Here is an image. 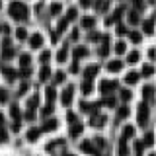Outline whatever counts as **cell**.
<instances>
[{
  "label": "cell",
  "mask_w": 156,
  "mask_h": 156,
  "mask_svg": "<svg viewBox=\"0 0 156 156\" xmlns=\"http://www.w3.org/2000/svg\"><path fill=\"white\" fill-rule=\"evenodd\" d=\"M49 58H51V53H49V51H43V53H41V57H39V61H41L43 65H47Z\"/></svg>",
  "instance_id": "43"
},
{
  "label": "cell",
  "mask_w": 156,
  "mask_h": 156,
  "mask_svg": "<svg viewBox=\"0 0 156 156\" xmlns=\"http://www.w3.org/2000/svg\"><path fill=\"white\" fill-rule=\"evenodd\" d=\"M12 129H14V131H20V121H14V125H12Z\"/></svg>",
  "instance_id": "61"
},
{
  "label": "cell",
  "mask_w": 156,
  "mask_h": 156,
  "mask_svg": "<svg viewBox=\"0 0 156 156\" xmlns=\"http://www.w3.org/2000/svg\"><path fill=\"white\" fill-rule=\"evenodd\" d=\"M66 119H68V123H76V121H78V117H76V113H72V111H70V113L66 115Z\"/></svg>",
  "instance_id": "54"
},
{
  "label": "cell",
  "mask_w": 156,
  "mask_h": 156,
  "mask_svg": "<svg viewBox=\"0 0 156 156\" xmlns=\"http://www.w3.org/2000/svg\"><path fill=\"white\" fill-rule=\"evenodd\" d=\"M115 88H117V82H115V80H104V82L100 84V92L107 96V94H111Z\"/></svg>",
  "instance_id": "3"
},
{
  "label": "cell",
  "mask_w": 156,
  "mask_h": 156,
  "mask_svg": "<svg viewBox=\"0 0 156 156\" xmlns=\"http://www.w3.org/2000/svg\"><path fill=\"white\" fill-rule=\"evenodd\" d=\"M80 150H84V152H88V154H92V156H100V154H101L100 150H98L96 146H94V144L90 143V140H84V143L80 144Z\"/></svg>",
  "instance_id": "5"
},
{
  "label": "cell",
  "mask_w": 156,
  "mask_h": 156,
  "mask_svg": "<svg viewBox=\"0 0 156 156\" xmlns=\"http://www.w3.org/2000/svg\"><path fill=\"white\" fill-rule=\"evenodd\" d=\"M45 98H47V101H49V104H53V101H55V98H57V90L49 86L47 90H45Z\"/></svg>",
  "instance_id": "18"
},
{
  "label": "cell",
  "mask_w": 156,
  "mask_h": 156,
  "mask_svg": "<svg viewBox=\"0 0 156 156\" xmlns=\"http://www.w3.org/2000/svg\"><path fill=\"white\" fill-rule=\"evenodd\" d=\"M29 62H31V57H29V55H22V57H20V66H22V68H27Z\"/></svg>",
  "instance_id": "29"
},
{
  "label": "cell",
  "mask_w": 156,
  "mask_h": 156,
  "mask_svg": "<svg viewBox=\"0 0 156 156\" xmlns=\"http://www.w3.org/2000/svg\"><path fill=\"white\" fill-rule=\"evenodd\" d=\"M117 33H119V35H127V33H129V29H127L123 23H119V26H117Z\"/></svg>",
  "instance_id": "49"
},
{
  "label": "cell",
  "mask_w": 156,
  "mask_h": 156,
  "mask_svg": "<svg viewBox=\"0 0 156 156\" xmlns=\"http://www.w3.org/2000/svg\"><path fill=\"white\" fill-rule=\"evenodd\" d=\"M152 143H154V135H152V133H146V135H144V140H143V144H144V146H150Z\"/></svg>",
  "instance_id": "40"
},
{
  "label": "cell",
  "mask_w": 156,
  "mask_h": 156,
  "mask_svg": "<svg viewBox=\"0 0 156 156\" xmlns=\"http://www.w3.org/2000/svg\"><path fill=\"white\" fill-rule=\"evenodd\" d=\"M143 31H144V33H148V35H152V31H154V23H152V20H146V22H143Z\"/></svg>",
  "instance_id": "22"
},
{
  "label": "cell",
  "mask_w": 156,
  "mask_h": 156,
  "mask_svg": "<svg viewBox=\"0 0 156 156\" xmlns=\"http://www.w3.org/2000/svg\"><path fill=\"white\" fill-rule=\"evenodd\" d=\"M152 96H154V88L152 86H144L143 88V98H144V100H150Z\"/></svg>",
  "instance_id": "24"
},
{
  "label": "cell",
  "mask_w": 156,
  "mask_h": 156,
  "mask_svg": "<svg viewBox=\"0 0 156 156\" xmlns=\"http://www.w3.org/2000/svg\"><path fill=\"white\" fill-rule=\"evenodd\" d=\"M131 98H133V92H131L129 88H123V90H121V100H123V101H129Z\"/></svg>",
  "instance_id": "30"
},
{
  "label": "cell",
  "mask_w": 156,
  "mask_h": 156,
  "mask_svg": "<svg viewBox=\"0 0 156 156\" xmlns=\"http://www.w3.org/2000/svg\"><path fill=\"white\" fill-rule=\"evenodd\" d=\"M117 117H119V119H125V117H129V105H121L119 111H117Z\"/></svg>",
  "instance_id": "27"
},
{
  "label": "cell",
  "mask_w": 156,
  "mask_h": 156,
  "mask_svg": "<svg viewBox=\"0 0 156 156\" xmlns=\"http://www.w3.org/2000/svg\"><path fill=\"white\" fill-rule=\"evenodd\" d=\"M57 119H47L45 123H43V127H41V131H55L57 129Z\"/></svg>",
  "instance_id": "17"
},
{
  "label": "cell",
  "mask_w": 156,
  "mask_h": 156,
  "mask_svg": "<svg viewBox=\"0 0 156 156\" xmlns=\"http://www.w3.org/2000/svg\"><path fill=\"white\" fill-rule=\"evenodd\" d=\"M98 72H100V66H98V65L86 66V68H84V78H86V80H92V78H94Z\"/></svg>",
  "instance_id": "7"
},
{
  "label": "cell",
  "mask_w": 156,
  "mask_h": 156,
  "mask_svg": "<svg viewBox=\"0 0 156 156\" xmlns=\"http://www.w3.org/2000/svg\"><path fill=\"white\" fill-rule=\"evenodd\" d=\"M0 101H2V104L8 101V90L6 88H0Z\"/></svg>",
  "instance_id": "44"
},
{
  "label": "cell",
  "mask_w": 156,
  "mask_h": 156,
  "mask_svg": "<svg viewBox=\"0 0 156 156\" xmlns=\"http://www.w3.org/2000/svg\"><path fill=\"white\" fill-rule=\"evenodd\" d=\"M23 117H26V119H27V121H33V119H35V111H31V109H27V111H26V115H23Z\"/></svg>",
  "instance_id": "52"
},
{
  "label": "cell",
  "mask_w": 156,
  "mask_h": 156,
  "mask_svg": "<svg viewBox=\"0 0 156 156\" xmlns=\"http://www.w3.org/2000/svg\"><path fill=\"white\" fill-rule=\"evenodd\" d=\"M152 72H154V70H152V66H150V65H144V66H143V70H140L139 74H143V76H152Z\"/></svg>",
  "instance_id": "39"
},
{
  "label": "cell",
  "mask_w": 156,
  "mask_h": 156,
  "mask_svg": "<svg viewBox=\"0 0 156 156\" xmlns=\"http://www.w3.org/2000/svg\"><path fill=\"white\" fill-rule=\"evenodd\" d=\"M92 4V0H80V6H84V8H88Z\"/></svg>",
  "instance_id": "59"
},
{
  "label": "cell",
  "mask_w": 156,
  "mask_h": 156,
  "mask_svg": "<svg viewBox=\"0 0 156 156\" xmlns=\"http://www.w3.org/2000/svg\"><path fill=\"white\" fill-rule=\"evenodd\" d=\"M82 92H84V94H90L92 92V82L90 80H86L84 84H82Z\"/></svg>",
  "instance_id": "46"
},
{
  "label": "cell",
  "mask_w": 156,
  "mask_h": 156,
  "mask_svg": "<svg viewBox=\"0 0 156 156\" xmlns=\"http://www.w3.org/2000/svg\"><path fill=\"white\" fill-rule=\"evenodd\" d=\"M129 37L133 43H140V39H143V35H140L139 31H129Z\"/></svg>",
  "instance_id": "35"
},
{
  "label": "cell",
  "mask_w": 156,
  "mask_h": 156,
  "mask_svg": "<svg viewBox=\"0 0 156 156\" xmlns=\"http://www.w3.org/2000/svg\"><path fill=\"white\" fill-rule=\"evenodd\" d=\"M2 47H12V43H10V39H8V37L2 41Z\"/></svg>",
  "instance_id": "60"
},
{
  "label": "cell",
  "mask_w": 156,
  "mask_h": 156,
  "mask_svg": "<svg viewBox=\"0 0 156 156\" xmlns=\"http://www.w3.org/2000/svg\"><path fill=\"white\" fill-rule=\"evenodd\" d=\"M72 96H74V86H66L65 90H62V94H61V101H62V105H70Z\"/></svg>",
  "instance_id": "2"
},
{
  "label": "cell",
  "mask_w": 156,
  "mask_h": 156,
  "mask_svg": "<svg viewBox=\"0 0 156 156\" xmlns=\"http://www.w3.org/2000/svg\"><path fill=\"white\" fill-rule=\"evenodd\" d=\"M100 105H107V107H115V105H117V100H115L113 96H107V98H105L104 101H101Z\"/></svg>",
  "instance_id": "26"
},
{
  "label": "cell",
  "mask_w": 156,
  "mask_h": 156,
  "mask_svg": "<svg viewBox=\"0 0 156 156\" xmlns=\"http://www.w3.org/2000/svg\"><path fill=\"white\" fill-rule=\"evenodd\" d=\"M82 26H84L86 29H92L96 26V18H92V16H86V18H82Z\"/></svg>",
  "instance_id": "19"
},
{
  "label": "cell",
  "mask_w": 156,
  "mask_h": 156,
  "mask_svg": "<svg viewBox=\"0 0 156 156\" xmlns=\"http://www.w3.org/2000/svg\"><path fill=\"white\" fill-rule=\"evenodd\" d=\"M70 70H72V72L76 74V72H78V62H74V65H72V68H70Z\"/></svg>",
  "instance_id": "62"
},
{
  "label": "cell",
  "mask_w": 156,
  "mask_h": 156,
  "mask_svg": "<svg viewBox=\"0 0 156 156\" xmlns=\"http://www.w3.org/2000/svg\"><path fill=\"white\" fill-rule=\"evenodd\" d=\"M16 37H18V39H26V37H27L26 27H18V29H16Z\"/></svg>",
  "instance_id": "41"
},
{
  "label": "cell",
  "mask_w": 156,
  "mask_h": 156,
  "mask_svg": "<svg viewBox=\"0 0 156 156\" xmlns=\"http://www.w3.org/2000/svg\"><path fill=\"white\" fill-rule=\"evenodd\" d=\"M82 131H84V125L82 123H72V127H70V136H78V135H82Z\"/></svg>",
  "instance_id": "14"
},
{
  "label": "cell",
  "mask_w": 156,
  "mask_h": 156,
  "mask_svg": "<svg viewBox=\"0 0 156 156\" xmlns=\"http://www.w3.org/2000/svg\"><path fill=\"white\" fill-rule=\"evenodd\" d=\"M119 156H129V146L125 144V140L119 143Z\"/></svg>",
  "instance_id": "33"
},
{
  "label": "cell",
  "mask_w": 156,
  "mask_h": 156,
  "mask_svg": "<svg viewBox=\"0 0 156 156\" xmlns=\"http://www.w3.org/2000/svg\"><path fill=\"white\" fill-rule=\"evenodd\" d=\"M49 76H51V70H49V66L45 65V66L41 68V70H39V80H41V82H45Z\"/></svg>",
  "instance_id": "23"
},
{
  "label": "cell",
  "mask_w": 156,
  "mask_h": 156,
  "mask_svg": "<svg viewBox=\"0 0 156 156\" xmlns=\"http://www.w3.org/2000/svg\"><path fill=\"white\" fill-rule=\"evenodd\" d=\"M123 12H125V8H117L115 12L111 14V16H107V18H105V23H107V26H111V23H115L117 20H119L121 16H123Z\"/></svg>",
  "instance_id": "6"
},
{
  "label": "cell",
  "mask_w": 156,
  "mask_h": 156,
  "mask_svg": "<svg viewBox=\"0 0 156 156\" xmlns=\"http://www.w3.org/2000/svg\"><path fill=\"white\" fill-rule=\"evenodd\" d=\"M143 148H144V144H143V140H135V150H136V152H143Z\"/></svg>",
  "instance_id": "50"
},
{
  "label": "cell",
  "mask_w": 156,
  "mask_h": 156,
  "mask_svg": "<svg viewBox=\"0 0 156 156\" xmlns=\"http://www.w3.org/2000/svg\"><path fill=\"white\" fill-rule=\"evenodd\" d=\"M66 27H68V22H66V20H61V23H58V29H57V33H55V35H58V33H62Z\"/></svg>",
  "instance_id": "42"
},
{
  "label": "cell",
  "mask_w": 156,
  "mask_h": 156,
  "mask_svg": "<svg viewBox=\"0 0 156 156\" xmlns=\"http://www.w3.org/2000/svg\"><path fill=\"white\" fill-rule=\"evenodd\" d=\"M4 121H6V119H4V115L0 113V125H4Z\"/></svg>",
  "instance_id": "63"
},
{
  "label": "cell",
  "mask_w": 156,
  "mask_h": 156,
  "mask_svg": "<svg viewBox=\"0 0 156 156\" xmlns=\"http://www.w3.org/2000/svg\"><path fill=\"white\" fill-rule=\"evenodd\" d=\"M14 55H16V53H14L12 47H2V58H4V61H10V58H14Z\"/></svg>",
  "instance_id": "20"
},
{
  "label": "cell",
  "mask_w": 156,
  "mask_h": 156,
  "mask_svg": "<svg viewBox=\"0 0 156 156\" xmlns=\"http://www.w3.org/2000/svg\"><path fill=\"white\" fill-rule=\"evenodd\" d=\"M0 10H2V0H0Z\"/></svg>",
  "instance_id": "64"
},
{
  "label": "cell",
  "mask_w": 156,
  "mask_h": 156,
  "mask_svg": "<svg viewBox=\"0 0 156 156\" xmlns=\"http://www.w3.org/2000/svg\"><path fill=\"white\" fill-rule=\"evenodd\" d=\"M53 80H55V82H57V84H61V82H65V72H61V70H58V72H57V74H55V76H53Z\"/></svg>",
  "instance_id": "45"
},
{
  "label": "cell",
  "mask_w": 156,
  "mask_h": 156,
  "mask_svg": "<svg viewBox=\"0 0 156 156\" xmlns=\"http://www.w3.org/2000/svg\"><path fill=\"white\" fill-rule=\"evenodd\" d=\"M76 16H78L76 8H68V12H66V16H65V20H66V22H72V20H76Z\"/></svg>",
  "instance_id": "28"
},
{
  "label": "cell",
  "mask_w": 156,
  "mask_h": 156,
  "mask_svg": "<svg viewBox=\"0 0 156 156\" xmlns=\"http://www.w3.org/2000/svg\"><path fill=\"white\" fill-rule=\"evenodd\" d=\"M61 4H51V14L53 16H57V14H61Z\"/></svg>",
  "instance_id": "47"
},
{
  "label": "cell",
  "mask_w": 156,
  "mask_h": 156,
  "mask_svg": "<svg viewBox=\"0 0 156 156\" xmlns=\"http://www.w3.org/2000/svg\"><path fill=\"white\" fill-rule=\"evenodd\" d=\"M88 55V49L82 45V47H76L74 49V61H80V58H84Z\"/></svg>",
  "instance_id": "16"
},
{
  "label": "cell",
  "mask_w": 156,
  "mask_h": 156,
  "mask_svg": "<svg viewBox=\"0 0 156 156\" xmlns=\"http://www.w3.org/2000/svg\"><path fill=\"white\" fill-rule=\"evenodd\" d=\"M37 105H39V96H37V94H33V96L27 100V107H29L31 111H35V107H37Z\"/></svg>",
  "instance_id": "21"
},
{
  "label": "cell",
  "mask_w": 156,
  "mask_h": 156,
  "mask_svg": "<svg viewBox=\"0 0 156 156\" xmlns=\"http://www.w3.org/2000/svg\"><path fill=\"white\" fill-rule=\"evenodd\" d=\"M101 39H104V43H101V47H100V55L107 57V55H109V39H107V35H104Z\"/></svg>",
  "instance_id": "13"
},
{
  "label": "cell",
  "mask_w": 156,
  "mask_h": 156,
  "mask_svg": "<svg viewBox=\"0 0 156 156\" xmlns=\"http://www.w3.org/2000/svg\"><path fill=\"white\" fill-rule=\"evenodd\" d=\"M131 2H133V6L136 10H143V6H144V0H131Z\"/></svg>",
  "instance_id": "51"
},
{
  "label": "cell",
  "mask_w": 156,
  "mask_h": 156,
  "mask_svg": "<svg viewBox=\"0 0 156 156\" xmlns=\"http://www.w3.org/2000/svg\"><path fill=\"white\" fill-rule=\"evenodd\" d=\"M101 37H104V35H100L98 31H96V33H94V31L90 33V39H92V41H96V39H101Z\"/></svg>",
  "instance_id": "57"
},
{
  "label": "cell",
  "mask_w": 156,
  "mask_h": 156,
  "mask_svg": "<svg viewBox=\"0 0 156 156\" xmlns=\"http://www.w3.org/2000/svg\"><path fill=\"white\" fill-rule=\"evenodd\" d=\"M66 53H68V49H66V45H65V49H61V51H58V55H57V61H58V62H65V58H66Z\"/></svg>",
  "instance_id": "37"
},
{
  "label": "cell",
  "mask_w": 156,
  "mask_h": 156,
  "mask_svg": "<svg viewBox=\"0 0 156 156\" xmlns=\"http://www.w3.org/2000/svg\"><path fill=\"white\" fill-rule=\"evenodd\" d=\"M148 121V104H140L139 105V125H146Z\"/></svg>",
  "instance_id": "4"
},
{
  "label": "cell",
  "mask_w": 156,
  "mask_h": 156,
  "mask_svg": "<svg viewBox=\"0 0 156 156\" xmlns=\"http://www.w3.org/2000/svg\"><path fill=\"white\" fill-rule=\"evenodd\" d=\"M2 74L6 76L10 82H14L18 78V70H14V68H10V66H2Z\"/></svg>",
  "instance_id": "8"
},
{
  "label": "cell",
  "mask_w": 156,
  "mask_h": 156,
  "mask_svg": "<svg viewBox=\"0 0 156 156\" xmlns=\"http://www.w3.org/2000/svg\"><path fill=\"white\" fill-rule=\"evenodd\" d=\"M29 74H31V70H29V66H27V68H20V72H18V76H22V78H27Z\"/></svg>",
  "instance_id": "48"
},
{
  "label": "cell",
  "mask_w": 156,
  "mask_h": 156,
  "mask_svg": "<svg viewBox=\"0 0 156 156\" xmlns=\"http://www.w3.org/2000/svg\"><path fill=\"white\" fill-rule=\"evenodd\" d=\"M6 140H8V133L0 129V143H6Z\"/></svg>",
  "instance_id": "56"
},
{
  "label": "cell",
  "mask_w": 156,
  "mask_h": 156,
  "mask_svg": "<svg viewBox=\"0 0 156 156\" xmlns=\"http://www.w3.org/2000/svg\"><path fill=\"white\" fill-rule=\"evenodd\" d=\"M121 66H123L121 61H109V62H107V70H109V72H119Z\"/></svg>",
  "instance_id": "15"
},
{
  "label": "cell",
  "mask_w": 156,
  "mask_h": 156,
  "mask_svg": "<svg viewBox=\"0 0 156 156\" xmlns=\"http://www.w3.org/2000/svg\"><path fill=\"white\" fill-rule=\"evenodd\" d=\"M29 45H31L33 49H39V47L43 45V37L39 35V33H35V35H31V37H29Z\"/></svg>",
  "instance_id": "11"
},
{
  "label": "cell",
  "mask_w": 156,
  "mask_h": 156,
  "mask_svg": "<svg viewBox=\"0 0 156 156\" xmlns=\"http://www.w3.org/2000/svg\"><path fill=\"white\" fill-rule=\"evenodd\" d=\"M139 78H140V74L136 70H131V72H127L125 74V82L127 84H136L139 82Z\"/></svg>",
  "instance_id": "9"
},
{
  "label": "cell",
  "mask_w": 156,
  "mask_h": 156,
  "mask_svg": "<svg viewBox=\"0 0 156 156\" xmlns=\"http://www.w3.org/2000/svg\"><path fill=\"white\" fill-rule=\"evenodd\" d=\"M92 144H94V146H96V148H98V150H100V148H104V146H105V140H104V139H101V136H96V139H94V140H92Z\"/></svg>",
  "instance_id": "34"
},
{
  "label": "cell",
  "mask_w": 156,
  "mask_h": 156,
  "mask_svg": "<svg viewBox=\"0 0 156 156\" xmlns=\"http://www.w3.org/2000/svg\"><path fill=\"white\" fill-rule=\"evenodd\" d=\"M39 133H41V129H29L27 131V140H35L39 136Z\"/></svg>",
  "instance_id": "32"
},
{
  "label": "cell",
  "mask_w": 156,
  "mask_h": 156,
  "mask_svg": "<svg viewBox=\"0 0 156 156\" xmlns=\"http://www.w3.org/2000/svg\"><path fill=\"white\" fill-rule=\"evenodd\" d=\"M10 16H12L14 20H18V22L26 20V18H27V8H26V4L14 0V2L10 4Z\"/></svg>",
  "instance_id": "1"
},
{
  "label": "cell",
  "mask_w": 156,
  "mask_h": 156,
  "mask_svg": "<svg viewBox=\"0 0 156 156\" xmlns=\"http://www.w3.org/2000/svg\"><path fill=\"white\" fill-rule=\"evenodd\" d=\"M10 113H12V117H14V119H16V121L20 119V117H22V111H20V107H18L16 104H14L12 107H10Z\"/></svg>",
  "instance_id": "31"
},
{
  "label": "cell",
  "mask_w": 156,
  "mask_h": 156,
  "mask_svg": "<svg viewBox=\"0 0 156 156\" xmlns=\"http://www.w3.org/2000/svg\"><path fill=\"white\" fill-rule=\"evenodd\" d=\"M133 135H135V127L133 125H127L125 129H123V135H121V140H129V139H133Z\"/></svg>",
  "instance_id": "10"
},
{
  "label": "cell",
  "mask_w": 156,
  "mask_h": 156,
  "mask_svg": "<svg viewBox=\"0 0 156 156\" xmlns=\"http://www.w3.org/2000/svg\"><path fill=\"white\" fill-rule=\"evenodd\" d=\"M0 31H4V33H10V27L6 26V23H0Z\"/></svg>",
  "instance_id": "58"
},
{
  "label": "cell",
  "mask_w": 156,
  "mask_h": 156,
  "mask_svg": "<svg viewBox=\"0 0 156 156\" xmlns=\"http://www.w3.org/2000/svg\"><path fill=\"white\" fill-rule=\"evenodd\" d=\"M127 20H129V23H133V26H136V23H139V12H136V10H133V12H129V16H127Z\"/></svg>",
  "instance_id": "25"
},
{
  "label": "cell",
  "mask_w": 156,
  "mask_h": 156,
  "mask_svg": "<svg viewBox=\"0 0 156 156\" xmlns=\"http://www.w3.org/2000/svg\"><path fill=\"white\" fill-rule=\"evenodd\" d=\"M29 90V84H27V82H23V84L22 86H20V90H18V94H26V92Z\"/></svg>",
  "instance_id": "53"
},
{
  "label": "cell",
  "mask_w": 156,
  "mask_h": 156,
  "mask_svg": "<svg viewBox=\"0 0 156 156\" xmlns=\"http://www.w3.org/2000/svg\"><path fill=\"white\" fill-rule=\"evenodd\" d=\"M139 53H136V51H131L129 53V55H127V62H136V61H139Z\"/></svg>",
  "instance_id": "38"
},
{
  "label": "cell",
  "mask_w": 156,
  "mask_h": 156,
  "mask_svg": "<svg viewBox=\"0 0 156 156\" xmlns=\"http://www.w3.org/2000/svg\"><path fill=\"white\" fill-rule=\"evenodd\" d=\"M41 113H43V115H51V113H53V105H45V107L41 109Z\"/></svg>",
  "instance_id": "55"
},
{
  "label": "cell",
  "mask_w": 156,
  "mask_h": 156,
  "mask_svg": "<svg viewBox=\"0 0 156 156\" xmlns=\"http://www.w3.org/2000/svg\"><path fill=\"white\" fill-rule=\"evenodd\" d=\"M105 119H107L105 115H94V117H92V121H90V125L92 127H104L105 125Z\"/></svg>",
  "instance_id": "12"
},
{
  "label": "cell",
  "mask_w": 156,
  "mask_h": 156,
  "mask_svg": "<svg viewBox=\"0 0 156 156\" xmlns=\"http://www.w3.org/2000/svg\"><path fill=\"white\" fill-rule=\"evenodd\" d=\"M125 51H127V45H125L123 41H119V43L115 45V53H117V55H123Z\"/></svg>",
  "instance_id": "36"
}]
</instances>
